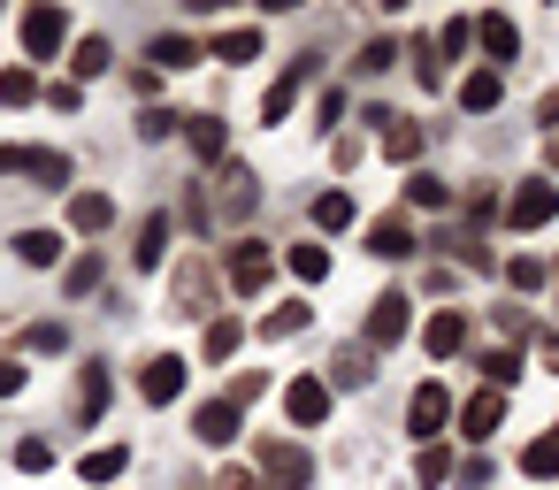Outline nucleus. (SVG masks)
Masks as SVG:
<instances>
[{"mask_svg": "<svg viewBox=\"0 0 559 490\" xmlns=\"http://www.w3.org/2000/svg\"><path fill=\"white\" fill-rule=\"evenodd\" d=\"M261 207V184H253V169L246 162H223V177H215V200H207V223H246Z\"/></svg>", "mask_w": 559, "mask_h": 490, "instance_id": "1", "label": "nucleus"}, {"mask_svg": "<svg viewBox=\"0 0 559 490\" xmlns=\"http://www.w3.org/2000/svg\"><path fill=\"white\" fill-rule=\"evenodd\" d=\"M253 467H261V482H269V490H307V482H314V459H307L299 444H269V437H261Z\"/></svg>", "mask_w": 559, "mask_h": 490, "instance_id": "2", "label": "nucleus"}, {"mask_svg": "<svg viewBox=\"0 0 559 490\" xmlns=\"http://www.w3.org/2000/svg\"><path fill=\"white\" fill-rule=\"evenodd\" d=\"M62 39H70V9H55V0H47V9H24V55L32 62H55Z\"/></svg>", "mask_w": 559, "mask_h": 490, "instance_id": "3", "label": "nucleus"}, {"mask_svg": "<svg viewBox=\"0 0 559 490\" xmlns=\"http://www.w3.org/2000/svg\"><path fill=\"white\" fill-rule=\"evenodd\" d=\"M559 215V184H513L506 192V230H544Z\"/></svg>", "mask_w": 559, "mask_h": 490, "instance_id": "4", "label": "nucleus"}, {"mask_svg": "<svg viewBox=\"0 0 559 490\" xmlns=\"http://www.w3.org/2000/svg\"><path fill=\"white\" fill-rule=\"evenodd\" d=\"M269 276H276V253L246 238V246L230 253V291H238V299H261V291H269Z\"/></svg>", "mask_w": 559, "mask_h": 490, "instance_id": "5", "label": "nucleus"}, {"mask_svg": "<svg viewBox=\"0 0 559 490\" xmlns=\"http://www.w3.org/2000/svg\"><path fill=\"white\" fill-rule=\"evenodd\" d=\"M406 330H414V299H406V291H383L376 314H368V352H376V345H399Z\"/></svg>", "mask_w": 559, "mask_h": 490, "instance_id": "6", "label": "nucleus"}, {"mask_svg": "<svg viewBox=\"0 0 559 490\" xmlns=\"http://www.w3.org/2000/svg\"><path fill=\"white\" fill-rule=\"evenodd\" d=\"M444 421H452V391H444V383H421V391H414V406H406V429H414L421 444H437V429H444Z\"/></svg>", "mask_w": 559, "mask_h": 490, "instance_id": "7", "label": "nucleus"}, {"mask_svg": "<svg viewBox=\"0 0 559 490\" xmlns=\"http://www.w3.org/2000/svg\"><path fill=\"white\" fill-rule=\"evenodd\" d=\"M177 391H185V360H177V352H154V360L139 368V398H146V406H169Z\"/></svg>", "mask_w": 559, "mask_h": 490, "instance_id": "8", "label": "nucleus"}, {"mask_svg": "<svg viewBox=\"0 0 559 490\" xmlns=\"http://www.w3.org/2000/svg\"><path fill=\"white\" fill-rule=\"evenodd\" d=\"M284 414H292L299 429H314V421L330 414V383H322V375H292V383H284Z\"/></svg>", "mask_w": 559, "mask_h": 490, "instance_id": "9", "label": "nucleus"}, {"mask_svg": "<svg viewBox=\"0 0 559 490\" xmlns=\"http://www.w3.org/2000/svg\"><path fill=\"white\" fill-rule=\"evenodd\" d=\"M498 421H506V391H475V398L460 406V437H467V444H490Z\"/></svg>", "mask_w": 559, "mask_h": 490, "instance_id": "10", "label": "nucleus"}, {"mask_svg": "<svg viewBox=\"0 0 559 490\" xmlns=\"http://www.w3.org/2000/svg\"><path fill=\"white\" fill-rule=\"evenodd\" d=\"M475 39H483V55H490V70L506 77V62L521 55V32H513V16H483V24H475Z\"/></svg>", "mask_w": 559, "mask_h": 490, "instance_id": "11", "label": "nucleus"}, {"mask_svg": "<svg viewBox=\"0 0 559 490\" xmlns=\"http://www.w3.org/2000/svg\"><path fill=\"white\" fill-rule=\"evenodd\" d=\"M307 77H314V62H292V70L269 85V100H261V123H284V116H292V100L307 93Z\"/></svg>", "mask_w": 559, "mask_h": 490, "instance_id": "12", "label": "nucleus"}, {"mask_svg": "<svg viewBox=\"0 0 559 490\" xmlns=\"http://www.w3.org/2000/svg\"><path fill=\"white\" fill-rule=\"evenodd\" d=\"M207 299H215V276H207V261L192 253V261L177 268V314H207Z\"/></svg>", "mask_w": 559, "mask_h": 490, "instance_id": "13", "label": "nucleus"}, {"mask_svg": "<svg viewBox=\"0 0 559 490\" xmlns=\"http://www.w3.org/2000/svg\"><path fill=\"white\" fill-rule=\"evenodd\" d=\"M498 100H506V77H498V70H467V77H460V108H467V116H490Z\"/></svg>", "mask_w": 559, "mask_h": 490, "instance_id": "14", "label": "nucleus"}, {"mask_svg": "<svg viewBox=\"0 0 559 490\" xmlns=\"http://www.w3.org/2000/svg\"><path fill=\"white\" fill-rule=\"evenodd\" d=\"M368 253H376V261H406V253H421V246H414V230H406L399 215H383V223H368Z\"/></svg>", "mask_w": 559, "mask_h": 490, "instance_id": "15", "label": "nucleus"}, {"mask_svg": "<svg viewBox=\"0 0 559 490\" xmlns=\"http://www.w3.org/2000/svg\"><path fill=\"white\" fill-rule=\"evenodd\" d=\"M383 162H421V123H406V116H383Z\"/></svg>", "mask_w": 559, "mask_h": 490, "instance_id": "16", "label": "nucleus"}, {"mask_svg": "<svg viewBox=\"0 0 559 490\" xmlns=\"http://www.w3.org/2000/svg\"><path fill=\"white\" fill-rule=\"evenodd\" d=\"M108 223H116V200H108V192H70V230L93 238V230H108Z\"/></svg>", "mask_w": 559, "mask_h": 490, "instance_id": "17", "label": "nucleus"}, {"mask_svg": "<svg viewBox=\"0 0 559 490\" xmlns=\"http://www.w3.org/2000/svg\"><path fill=\"white\" fill-rule=\"evenodd\" d=\"M421 345H429V360H452V352H467V322L460 314H429Z\"/></svg>", "mask_w": 559, "mask_h": 490, "instance_id": "18", "label": "nucleus"}, {"mask_svg": "<svg viewBox=\"0 0 559 490\" xmlns=\"http://www.w3.org/2000/svg\"><path fill=\"white\" fill-rule=\"evenodd\" d=\"M192 437H200V444H230V437H238V406H230V398L200 406V414H192Z\"/></svg>", "mask_w": 559, "mask_h": 490, "instance_id": "19", "label": "nucleus"}, {"mask_svg": "<svg viewBox=\"0 0 559 490\" xmlns=\"http://www.w3.org/2000/svg\"><path fill=\"white\" fill-rule=\"evenodd\" d=\"M24 177H39L47 192H62V184H70V154H55V146H24Z\"/></svg>", "mask_w": 559, "mask_h": 490, "instance_id": "20", "label": "nucleus"}, {"mask_svg": "<svg viewBox=\"0 0 559 490\" xmlns=\"http://www.w3.org/2000/svg\"><path fill=\"white\" fill-rule=\"evenodd\" d=\"M131 261H139V268H162V261H169V215H146V223H139Z\"/></svg>", "mask_w": 559, "mask_h": 490, "instance_id": "21", "label": "nucleus"}, {"mask_svg": "<svg viewBox=\"0 0 559 490\" xmlns=\"http://www.w3.org/2000/svg\"><path fill=\"white\" fill-rule=\"evenodd\" d=\"M307 322H314V307H307V299H284V307H269V314H261V337L276 345V337H299Z\"/></svg>", "mask_w": 559, "mask_h": 490, "instance_id": "22", "label": "nucleus"}, {"mask_svg": "<svg viewBox=\"0 0 559 490\" xmlns=\"http://www.w3.org/2000/svg\"><path fill=\"white\" fill-rule=\"evenodd\" d=\"M185 139H192V154H200V162H223V146H230L223 116H192V123H185Z\"/></svg>", "mask_w": 559, "mask_h": 490, "instance_id": "23", "label": "nucleus"}, {"mask_svg": "<svg viewBox=\"0 0 559 490\" xmlns=\"http://www.w3.org/2000/svg\"><path fill=\"white\" fill-rule=\"evenodd\" d=\"M521 475H528V482H551V475H559V429H544V437L521 452Z\"/></svg>", "mask_w": 559, "mask_h": 490, "instance_id": "24", "label": "nucleus"}, {"mask_svg": "<svg viewBox=\"0 0 559 490\" xmlns=\"http://www.w3.org/2000/svg\"><path fill=\"white\" fill-rule=\"evenodd\" d=\"M16 261H24V268H55V261H62V238H55V230H24V238H16Z\"/></svg>", "mask_w": 559, "mask_h": 490, "instance_id": "25", "label": "nucleus"}, {"mask_svg": "<svg viewBox=\"0 0 559 490\" xmlns=\"http://www.w3.org/2000/svg\"><path fill=\"white\" fill-rule=\"evenodd\" d=\"M368 375H376V368H368V345H345V352L330 360V383H337V391H360Z\"/></svg>", "mask_w": 559, "mask_h": 490, "instance_id": "26", "label": "nucleus"}, {"mask_svg": "<svg viewBox=\"0 0 559 490\" xmlns=\"http://www.w3.org/2000/svg\"><path fill=\"white\" fill-rule=\"evenodd\" d=\"M123 467H131V452H123V444H100V452H85V459H78V475H85V482H116Z\"/></svg>", "mask_w": 559, "mask_h": 490, "instance_id": "27", "label": "nucleus"}, {"mask_svg": "<svg viewBox=\"0 0 559 490\" xmlns=\"http://www.w3.org/2000/svg\"><path fill=\"white\" fill-rule=\"evenodd\" d=\"M207 55L215 62H261V32H223V39H207Z\"/></svg>", "mask_w": 559, "mask_h": 490, "instance_id": "28", "label": "nucleus"}, {"mask_svg": "<svg viewBox=\"0 0 559 490\" xmlns=\"http://www.w3.org/2000/svg\"><path fill=\"white\" fill-rule=\"evenodd\" d=\"M284 268H292L299 284H322V276H330V246H292V253H284Z\"/></svg>", "mask_w": 559, "mask_h": 490, "instance_id": "29", "label": "nucleus"}, {"mask_svg": "<svg viewBox=\"0 0 559 490\" xmlns=\"http://www.w3.org/2000/svg\"><path fill=\"white\" fill-rule=\"evenodd\" d=\"M100 414H108V375L85 368V375H78V421H100Z\"/></svg>", "mask_w": 559, "mask_h": 490, "instance_id": "30", "label": "nucleus"}, {"mask_svg": "<svg viewBox=\"0 0 559 490\" xmlns=\"http://www.w3.org/2000/svg\"><path fill=\"white\" fill-rule=\"evenodd\" d=\"M39 100V77H32V62L24 70H0V108H32Z\"/></svg>", "mask_w": 559, "mask_h": 490, "instance_id": "31", "label": "nucleus"}, {"mask_svg": "<svg viewBox=\"0 0 559 490\" xmlns=\"http://www.w3.org/2000/svg\"><path fill=\"white\" fill-rule=\"evenodd\" d=\"M146 55H154V70H185V62H200V47H192L185 32H169V39H154Z\"/></svg>", "mask_w": 559, "mask_h": 490, "instance_id": "32", "label": "nucleus"}, {"mask_svg": "<svg viewBox=\"0 0 559 490\" xmlns=\"http://www.w3.org/2000/svg\"><path fill=\"white\" fill-rule=\"evenodd\" d=\"M406 200H414V207H444V200H452V184H444V177H429V169H414V177H406Z\"/></svg>", "mask_w": 559, "mask_h": 490, "instance_id": "33", "label": "nucleus"}, {"mask_svg": "<svg viewBox=\"0 0 559 490\" xmlns=\"http://www.w3.org/2000/svg\"><path fill=\"white\" fill-rule=\"evenodd\" d=\"M345 223H353V200H345V192H322V200H314V230H330V238H337Z\"/></svg>", "mask_w": 559, "mask_h": 490, "instance_id": "34", "label": "nucleus"}, {"mask_svg": "<svg viewBox=\"0 0 559 490\" xmlns=\"http://www.w3.org/2000/svg\"><path fill=\"white\" fill-rule=\"evenodd\" d=\"M238 337H246V330H238V322H230V314H215V322H207V337H200V345H207V360H230V352H238Z\"/></svg>", "mask_w": 559, "mask_h": 490, "instance_id": "35", "label": "nucleus"}, {"mask_svg": "<svg viewBox=\"0 0 559 490\" xmlns=\"http://www.w3.org/2000/svg\"><path fill=\"white\" fill-rule=\"evenodd\" d=\"M483 375H490V391H506V383L521 375V345H498V352H483Z\"/></svg>", "mask_w": 559, "mask_h": 490, "instance_id": "36", "label": "nucleus"}, {"mask_svg": "<svg viewBox=\"0 0 559 490\" xmlns=\"http://www.w3.org/2000/svg\"><path fill=\"white\" fill-rule=\"evenodd\" d=\"M414 475H421V490H437V482H452V452H444V444H421V459H414Z\"/></svg>", "mask_w": 559, "mask_h": 490, "instance_id": "37", "label": "nucleus"}, {"mask_svg": "<svg viewBox=\"0 0 559 490\" xmlns=\"http://www.w3.org/2000/svg\"><path fill=\"white\" fill-rule=\"evenodd\" d=\"M70 70H78V77H100V70H108V39H78Z\"/></svg>", "mask_w": 559, "mask_h": 490, "instance_id": "38", "label": "nucleus"}, {"mask_svg": "<svg viewBox=\"0 0 559 490\" xmlns=\"http://www.w3.org/2000/svg\"><path fill=\"white\" fill-rule=\"evenodd\" d=\"M414 77H421L429 93L444 85V62H437V39H414Z\"/></svg>", "mask_w": 559, "mask_h": 490, "instance_id": "39", "label": "nucleus"}, {"mask_svg": "<svg viewBox=\"0 0 559 490\" xmlns=\"http://www.w3.org/2000/svg\"><path fill=\"white\" fill-rule=\"evenodd\" d=\"M467 39H475V24H467V16H452V24L437 32V55H452V62H460V55H467Z\"/></svg>", "mask_w": 559, "mask_h": 490, "instance_id": "40", "label": "nucleus"}, {"mask_svg": "<svg viewBox=\"0 0 559 490\" xmlns=\"http://www.w3.org/2000/svg\"><path fill=\"white\" fill-rule=\"evenodd\" d=\"M24 345H32V352H62V345H70V330H62V322H32V330H24Z\"/></svg>", "mask_w": 559, "mask_h": 490, "instance_id": "41", "label": "nucleus"}, {"mask_svg": "<svg viewBox=\"0 0 559 490\" xmlns=\"http://www.w3.org/2000/svg\"><path fill=\"white\" fill-rule=\"evenodd\" d=\"M62 284H70V291H78V299H85V291H93V284H100V261H93V253H85V261H70V268H62Z\"/></svg>", "mask_w": 559, "mask_h": 490, "instance_id": "42", "label": "nucleus"}, {"mask_svg": "<svg viewBox=\"0 0 559 490\" xmlns=\"http://www.w3.org/2000/svg\"><path fill=\"white\" fill-rule=\"evenodd\" d=\"M16 467H24V475H47V467H55V452H47L39 437H24V444H16Z\"/></svg>", "mask_w": 559, "mask_h": 490, "instance_id": "43", "label": "nucleus"}, {"mask_svg": "<svg viewBox=\"0 0 559 490\" xmlns=\"http://www.w3.org/2000/svg\"><path fill=\"white\" fill-rule=\"evenodd\" d=\"M506 276H513L521 291H536V284H544V261H528V253H513V261H506Z\"/></svg>", "mask_w": 559, "mask_h": 490, "instance_id": "44", "label": "nucleus"}, {"mask_svg": "<svg viewBox=\"0 0 559 490\" xmlns=\"http://www.w3.org/2000/svg\"><path fill=\"white\" fill-rule=\"evenodd\" d=\"M24 383H32V368H24V360H9V352H0V398H16Z\"/></svg>", "mask_w": 559, "mask_h": 490, "instance_id": "45", "label": "nucleus"}, {"mask_svg": "<svg viewBox=\"0 0 559 490\" xmlns=\"http://www.w3.org/2000/svg\"><path fill=\"white\" fill-rule=\"evenodd\" d=\"M391 55H399V47H391V39H368V47H360V70H368V77H376V70H391Z\"/></svg>", "mask_w": 559, "mask_h": 490, "instance_id": "46", "label": "nucleus"}, {"mask_svg": "<svg viewBox=\"0 0 559 490\" xmlns=\"http://www.w3.org/2000/svg\"><path fill=\"white\" fill-rule=\"evenodd\" d=\"M139 131H146V139H169V131H177V116H169V108H146V116H139Z\"/></svg>", "mask_w": 559, "mask_h": 490, "instance_id": "47", "label": "nucleus"}, {"mask_svg": "<svg viewBox=\"0 0 559 490\" xmlns=\"http://www.w3.org/2000/svg\"><path fill=\"white\" fill-rule=\"evenodd\" d=\"M215 490H261V475H246V467H223V475H215Z\"/></svg>", "mask_w": 559, "mask_h": 490, "instance_id": "48", "label": "nucleus"}, {"mask_svg": "<svg viewBox=\"0 0 559 490\" xmlns=\"http://www.w3.org/2000/svg\"><path fill=\"white\" fill-rule=\"evenodd\" d=\"M0 177H24V146H0Z\"/></svg>", "mask_w": 559, "mask_h": 490, "instance_id": "49", "label": "nucleus"}, {"mask_svg": "<svg viewBox=\"0 0 559 490\" xmlns=\"http://www.w3.org/2000/svg\"><path fill=\"white\" fill-rule=\"evenodd\" d=\"M536 116H544V123H551V131H559V85H551V93H544V108H536Z\"/></svg>", "mask_w": 559, "mask_h": 490, "instance_id": "50", "label": "nucleus"}, {"mask_svg": "<svg viewBox=\"0 0 559 490\" xmlns=\"http://www.w3.org/2000/svg\"><path fill=\"white\" fill-rule=\"evenodd\" d=\"M544 162H551V169H559V131H551V146H544Z\"/></svg>", "mask_w": 559, "mask_h": 490, "instance_id": "51", "label": "nucleus"}]
</instances>
